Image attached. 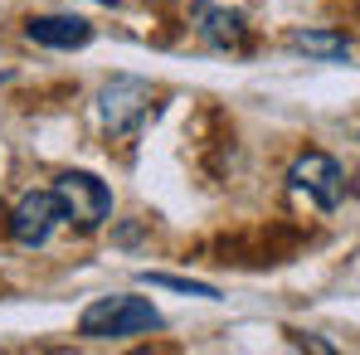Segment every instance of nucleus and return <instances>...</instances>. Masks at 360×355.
<instances>
[{
  "label": "nucleus",
  "mask_w": 360,
  "mask_h": 355,
  "mask_svg": "<svg viewBox=\"0 0 360 355\" xmlns=\"http://www.w3.org/2000/svg\"><path fill=\"white\" fill-rule=\"evenodd\" d=\"M141 283H146V288H171V292L205 297V302H214V297H219V288H210V283H195V278H176V273H141Z\"/></svg>",
  "instance_id": "9"
},
{
  "label": "nucleus",
  "mask_w": 360,
  "mask_h": 355,
  "mask_svg": "<svg viewBox=\"0 0 360 355\" xmlns=\"http://www.w3.org/2000/svg\"><path fill=\"white\" fill-rule=\"evenodd\" d=\"M190 30L210 44V49H243L248 44V25L239 10L219 5V0H195L190 5Z\"/></svg>",
  "instance_id": "6"
},
{
  "label": "nucleus",
  "mask_w": 360,
  "mask_h": 355,
  "mask_svg": "<svg viewBox=\"0 0 360 355\" xmlns=\"http://www.w3.org/2000/svg\"><path fill=\"white\" fill-rule=\"evenodd\" d=\"M288 49L292 54H307V59H321V63L351 59V39L336 34V30H292L288 34Z\"/></svg>",
  "instance_id": "8"
},
{
  "label": "nucleus",
  "mask_w": 360,
  "mask_h": 355,
  "mask_svg": "<svg viewBox=\"0 0 360 355\" xmlns=\"http://www.w3.org/2000/svg\"><path fill=\"white\" fill-rule=\"evenodd\" d=\"M98 117H103V131L108 136H136L141 131V122L151 117V83H141V78H108L103 83V93H98Z\"/></svg>",
  "instance_id": "3"
},
{
  "label": "nucleus",
  "mask_w": 360,
  "mask_h": 355,
  "mask_svg": "<svg viewBox=\"0 0 360 355\" xmlns=\"http://www.w3.org/2000/svg\"><path fill=\"white\" fill-rule=\"evenodd\" d=\"M288 185L297 195H307L316 209H336L346 200V171L326 151H302L297 161H292V171H288Z\"/></svg>",
  "instance_id": "4"
},
{
  "label": "nucleus",
  "mask_w": 360,
  "mask_h": 355,
  "mask_svg": "<svg viewBox=\"0 0 360 355\" xmlns=\"http://www.w3.org/2000/svg\"><path fill=\"white\" fill-rule=\"evenodd\" d=\"M25 34L39 44V49H83L93 39V25L83 15H34L25 25Z\"/></svg>",
  "instance_id": "7"
},
{
  "label": "nucleus",
  "mask_w": 360,
  "mask_h": 355,
  "mask_svg": "<svg viewBox=\"0 0 360 355\" xmlns=\"http://www.w3.org/2000/svg\"><path fill=\"white\" fill-rule=\"evenodd\" d=\"M98 5H122V0H98Z\"/></svg>",
  "instance_id": "10"
},
{
  "label": "nucleus",
  "mask_w": 360,
  "mask_h": 355,
  "mask_svg": "<svg viewBox=\"0 0 360 355\" xmlns=\"http://www.w3.org/2000/svg\"><path fill=\"white\" fill-rule=\"evenodd\" d=\"M54 195H59L63 224H73L78 234H98L112 219V190L93 171H63L54 180Z\"/></svg>",
  "instance_id": "2"
},
{
  "label": "nucleus",
  "mask_w": 360,
  "mask_h": 355,
  "mask_svg": "<svg viewBox=\"0 0 360 355\" xmlns=\"http://www.w3.org/2000/svg\"><path fill=\"white\" fill-rule=\"evenodd\" d=\"M161 326H166V316L146 297H131V292L98 297L78 316V336L83 341H127V336H146V331H161Z\"/></svg>",
  "instance_id": "1"
},
{
  "label": "nucleus",
  "mask_w": 360,
  "mask_h": 355,
  "mask_svg": "<svg viewBox=\"0 0 360 355\" xmlns=\"http://www.w3.org/2000/svg\"><path fill=\"white\" fill-rule=\"evenodd\" d=\"M63 209H59V195L54 190H25L15 205H10V238L20 248H44L49 234L59 229Z\"/></svg>",
  "instance_id": "5"
}]
</instances>
